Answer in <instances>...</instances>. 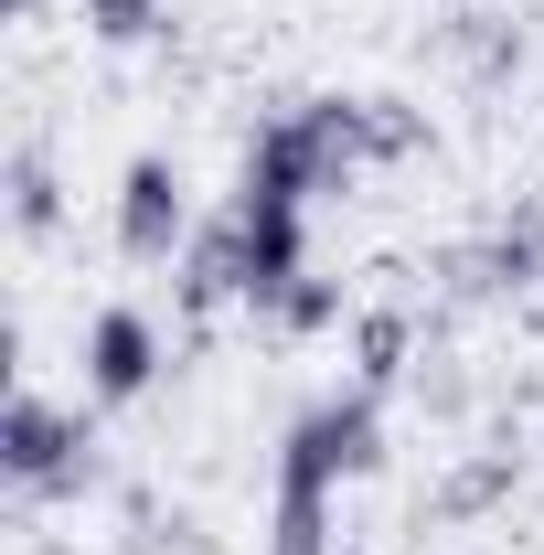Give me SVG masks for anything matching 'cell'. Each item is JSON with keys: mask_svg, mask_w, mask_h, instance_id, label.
<instances>
[{"mask_svg": "<svg viewBox=\"0 0 544 555\" xmlns=\"http://www.w3.org/2000/svg\"><path fill=\"white\" fill-rule=\"evenodd\" d=\"M11 11H33V0H11Z\"/></svg>", "mask_w": 544, "mask_h": 555, "instance_id": "cell-15", "label": "cell"}, {"mask_svg": "<svg viewBox=\"0 0 544 555\" xmlns=\"http://www.w3.org/2000/svg\"><path fill=\"white\" fill-rule=\"evenodd\" d=\"M182 299H193V310L257 299V246H246V214L235 204L213 214V224H193V246H182Z\"/></svg>", "mask_w": 544, "mask_h": 555, "instance_id": "cell-6", "label": "cell"}, {"mask_svg": "<svg viewBox=\"0 0 544 555\" xmlns=\"http://www.w3.org/2000/svg\"><path fill=\"white\" fill-rule=\"evenodd\" d=\"M406 363H416V310H363V321H352V385H363V396L406 385Z\"/></svg>", "mask_w": 544, "mask_h": 555, "instance_id": "cell-8", "label": "cell"}, {"mask_svg": "<svg viewBox=\"0 0 544 555\" xmlns=\"http://www.w3.org/2000/svg\"><path fill=\"white\" fill-rule=\"evenodd\" d=\"M268 321L288 332V343H321V332H341V278H310V268H299V278L268 299Z\"/></svg>", "mask_w": 544, "mask_h": 555, "instance_id": "cell-12", "label": "cell"}, {"mask_svg": "<svg viewBox=\"0 0 544 555\" xmlns=\"http://www.w3.org/2000/svg\"><path fill=\"white\" fill-rule=\"evenodd\" d=\"M86 33L96 43H150L160 33V0H86Z\"/></svg>", "mask_w": 544, "mask_h": 555, "instance_id": "cell-14", "label": "cell"}, {"mask_svg": "<svg viewBox=\"0 0 544 555\" xmlns=\"http://www.w3.org/2000/svg\"><path fill=\"white\" fill-rule=\"evenodd\" d=\"M513 481H523V449H513V427H502L491 449H470L449 481L427 491V524H480L491 502H513Z\"/></svg>", "mask_w": 544, "mask_h": 555, "instance_id": "cell-7", "label": "cell"}, {"mask_svg": "<svg viewBox=\"0 0 544 555\" xmlns=\"http://www.w3.org/2000/svg\"><path fill=\"white\" fill-rule=\"evenodd\" d=\"M385 470V396H321V406L288 416V438H277V491H332L341 481H374Z\"/></svg>", "mask_w": 544, "mask_h": 555, "instance_id": "cell-1", "label": "cell"}, {"mask_svg": "<svg viewBox=\"0 0 544 555\" xmlns=\"http://www.w3.org/2000/svg\"><path fill=\"white\" fill-rule=\"evenodd\" d=\"M268 555H341V545H332V491H277Z\"/></svg>", "mask_w": 544, "mask_h": 555, "instance_id": "cell-13", "label": "cell"}, {"mask_svg": "<svg viewBox=\"0 0 544 555\" xmlns=\"http://www.w3.org/2000/svg\"><path fill=\"white\" fill-rule=\"evenodd\" d=\"M160 385V321L150 310H96L86 321V406H139Z\"/></svg>", "mask_w": 544, "mask_h": 555, "instance_id": "cell-5", "label": "cell"}, {"mask_svg": "<svg viewBox=\"0 0 544 555\" xmlns=\"http://www.w3.org/2000/svg\"><path fill=\"white\" fill-rule=\"evenodd\" d=\"M427 150H438L427 107H406V96H363V171H406V160H427Z\"/></svg>", "mask_w": 544, "mask_h": 555, "instance_id": "cell-9", "label": "cell"}, {"mask_svg": "<svg viewBox=\"0 0 544 555\" xmlns=\"http://www.w3.org/2000/svg\"><path fill=\"white\" fill-rule=\"evenodd\" d=\"M438 278H449L459 299H523V288L544 278V193H523V204L502 214L480 246H449Z\"/></svg>", "mask_w": 544, "mask_h": 555, "instance_id": "cell-3", "label": "cell"}, {"mask_svg": "<svg viewBox=\"0 0 544 555\" xmlns=\"http://www.w3.org/2000/svg\"><path fill=\"white\" fill-rule=\"evenodd\" d=\"M54 224H65V182H54V160H43V150H11V235L43 246Z\"/></svg>", "mask_w": 544, "mask_h": 555, "instance_id": "cell-11", "label": "cell"}, {"mask_svg": "<svg viewBox=\"0 0 544 555\" xmlns=\"http://www.w3.org/2000/svg\"><path fill=\"white\" fill-rule=\"evenodd\" d=\"M118 246H129L139 268H171L193 246V193H182V171L160 150H139L129 171H118Z\"/></svg>", "mask_w": 544, "mask_h": 555, "instance_id": "cell-4", "label": "cell"}, {"mask_svg": "<svg viewBox=\"0 0 544 555\" xmlns=\"http://www.w3.org/2000/svg\"><path fill=\"white\" fill-rule=\"evenodd\" d=\"M449 54H459L480 86H513V75H523V33H513V11H459V22H449Z\"/></svg>", "mask_w": 544, "mask_h": 555, "instance_id": "cell-10", "label": "cell"}, {"mask_svg": "<svg viewBox=\"0 0 544 555\" xmlns=\"http://www.w3.org/2000/svg\"><path fill=\"white\" fill-rule=\"evenodd\" d=\"M0 481L33 491V502L86 491V481H96V438H86V416L22 385V396H11V416H0Z\"/></svg>", "mask_w": 544, "mask_h": 555, "instance_id": "cell-2", "label": "cell"}]
</instances>
